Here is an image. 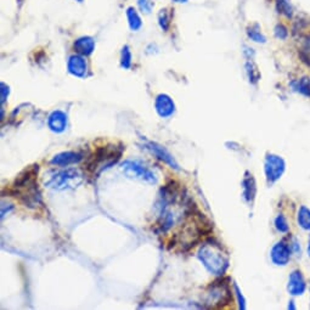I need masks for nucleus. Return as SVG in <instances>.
I'll list each match as a JSON object with an SVG mask.
<instances>
[{
  "label": "nucleus",
  "mask_w": 310,
  "mask_h": 310,
  "mask_svg": "<svg viewBox=\"0 0 310 310\" xmlns=\"http://www.w3.org/2000/svg\"><path fill=\"white\" fill-rule=\"evenodd\" d=\"M38 172H39L38 164L27 167L25 171H22L16 177L7 190V193L11 197L18 199L28 208H37L43 204L42 193H40L37 182Z\"/></svg>",
  "instance_id": "f257e3e1"
},
{
  "label": "nucleus",
  "mask_w": 310,
  "mask_h": 310,
  "mask_svg": "<svg viewBox=\"0 0 310 310\" xmlns=\"http://www.w3.org/2000/svg\"><path fill=\"white\" fill-rule=\"evenodd\" d=\"M197 255L204 268L214 275H223L229 266L228 255L217 242H204L199 248Z\"/></svg>",
  "instance_id": "f03ea898"
},
{
  "label": "nucleus",
  "mask_w": 310,
  "mask_h": 310,
  "mask_svg": "<svg viewBox=\"0 0 310 310\" xmlns=\"http://www.w3.org/2000/svg\"><path fill=\"white\" fill-rule=\"evenodd\" d=\"M124 151L123 145L109 144L106 146L98 147L87 162V169L90 173L98 174L104 169L110 168L112 164L117 163Z\"/></svg>",
  "instance_id": "7ed1b4c3"
},
{
  "label": "nucleus",
  "mask_w": 310,
  "mask_h": 310,
  "mask_svg": "<svg viewBox=\"0 0 310 310\" xmlns=\"http://www.w3.org/2000/svg\"><path fill=\"white\" fill-rule=\"evenodd\" d=\"M83 182H84V177L82 172L75 168H67L51 174L45 180L44 184L47 187L53 188V190L64 191L77 188Z\"/></svg>",
  "instance_id": "20e7f679"
},
{
  "label": "nucleus",
  "mask_w": 310,
  "mask_h": 310,
  "mask_svg": "<svg viewBox=\"0 0 310 310\" xmlns=\"http://www.w3.org/2000/svg\"><path fill=\"white\" fill-rule=\"evenodd\" d=\"M121 171L125 177L130 178V179L140 180L146 184H156L158 180L157 175L155 172L144 163L142 161L139 160H126L121 164Z\"/></svg>",
  "instance_id": "39448f33"
},
{
  "label": "nucleus",
  "mask_w": 310,
  "mask_h": 310,
  "mask_svg": "<svg viewBox=\"0 0 310 310\" xmlns=\"http://www.w3.org/2000/svg\"><path fill=\"white\" fill-rule=\"evenodd\" d=\"M231 299H233V296H231L228 280H217V281L212 282L207 288L206 302L209 307L222 308L224 306H228Z\"/></svg>",
  "instance_id": "423d86ee"
},
{
  "label": "nucleus",
  "mask_w": 310,
  "mask_h": 310,
  "mask_svg": "<svg viewBox=\"0 0 310 310\" xmlns=\"http://www.w3.org/2000/svg\"><path fill=\"white\" fill-rule=\"evenodd\" d=\"M144 147L146 150H149L151 153H153V155H155L156 157L160 158L161 161H163L164 163L168 164V166L171 167V168L175 169V171H179V169H180L179 164H178V162L175 161V158L173 157V155H172V153L169 152V151L167 150L164 146H162V145L157 144V142L145 141Z\"/></svg>",
  "instance_id": "0eeeda50"
},
{
  "label": "nucleus",
  "mask_w": 310,
  "mask_h": 310,
  "mask_svg": "<svg viewBox=\"0 0 310 310\" xmlns=\"http://www.w3.org/2000/svg\"><path fill=\"white\" fill-rule=\"evenodd\" d=\"M285 171V162L281 157L275 155H268L265 160V174L269 182L274 183L281 178Z\"/></svg>",
  "instance_id": "6e6552de"
},
{
  "label": "nucleus",
  "mask_w": 310,
  "mask_h": 310,
  "mask_svg": "<svg viewBox=\"0 0 310 310\" xmlns=\"http://www.w3.org/2000/svg\"><path fill=\"white\" fill-rule=\"evenodd\" d=\"M67 69L74 77L84 78L88 72V63L84 56L79 55V54L69 56L68 61H67Z\"/></svg>",
  "instance_id": "1a4fd4ad"
},
{
  "label": "nucleus",
  "mask_w": 310,
  "mask_h": 310,
  "mask_svg": "<svg viewBox=\"0 0 310 310\" xmlns=\"http://www.w3.org/2000/svg\"><path fill=\"white\" fill-rule=\"evenodd\" d=\"M155 109L158 116L162 118H168L174 115L175 112V104L173 99L167 94H160L156 98L155 101Z\"/></svg>",
  "instance_id": "9d476101"
},
{
  "label": "nucleus",
  "mask_w": 310,
  "mask_h": 310,
  "mask_svg": "<svg viewBox=\"0 0 310 310\" xmlns=\"http://www.w3.org/2000/svg\"><path fill=\"white\" fill-rule=\"evenodd\" d=\"M83 153L75 152V151H66V152H60L51 158V164L59 167H68L71 164L79 163L83 160Z\"/></svg>",
  "instance_id": "9b49d317"
},
{
  "label": "nucleus",
  "mask_w": 310,
  "mask_h": 310,
  "mask_svg": "<svg viewBox=\"0 0 310 310\" xmlns=\"http://www.w3.org/2000/svg\"><path fill=\"white\" fill-rule=\"evenodd\" d=\"M48 125H49L50 130H53L54 133H63L67 128L66 113L60 111V110L51 112L49 118H48Z\"/></svg>",
  "instance_id": "f8f14e48"
},
{
  "label": "nucleus",
  "mask_w": 310,
  "mask_h": 310,
  "mask_svg": "<svg viewBox=\"0 0 310 310\" xmlns=\"http://www.w3.org/2000/svg\"><path fill=\"white\" fill-rule=\"evenodd\" d=\"M73 49L75 53L79 54V55L83 56L91 55L93 51L95 50V40H94V38L89 36L79 37L73 43Z\"/></svg>",
  "instance_id": "ddd939ff"
},
{
  "label": "nucleus",
  "mask_w": 310,
  "mask_h": 310,
  "mask_svg": "<svg viewBox=\"0 0 310 310\" xmlns=\"http://www.w3.org/2000/svg\"><path fill=\"white\" fill-rule=\"evenodd\" d=\"M271 259L276 265H286L290 260V248L285 244H276L271 249Z\"/></svg>",
  "instance_id": "4468645a"
},
{
  "label": "nucleus",
  "mask_w": 310,
  "mask_h": 310,
  "mask_svg": "<svg viewBox=\"0 0 310 310\" xmlns=\"http://www.w3.org/2000/svg\"><path fill=\"white\" fill-rule=\"evenodd\" d=\"M306 290V282H304L303 276H302L301 271H293L290 276V281H288V291L291 295H302Z\"/></svg>",
  "instance_id": "2eb2a0df"
},
{
  "label": "nucleus",
  "mask_w": 310,
  "mask_h": 310,
  "mask_svg": "<svg viewBox=\"0 0 310 310\" xmlns=\"http://www.w3.org/2000/svg\"><path fill=\"white\" fill-rule=\"evenodd\" d=\"M242 190H244V197L247 202H252L254 199L257 188H255V182L252 174L246 173V177L242 182Z\"/></svg>",
  "instance_id": "dca6fc26"
},
{
  "label": "nucleus",
  "mask_w": 310,
  "mask_h": 310,
  "mask_svg": "<svg viewBox=\"0 0 310 310\" xmlns=\"http://www.w3.org/2000/svg\"><path fill=\"white\" fill-rule=\"evenodd\" d=\"M126 18H128V25L129 27H130L131 31L136 32L141 28V26H142L141 17H140L139 12L136 11V9H134L133 6L126 9Z\"/></svg>",
  "instance_id": "f3484780"
},
{
  "label": "nucleus",
  "mask_w": 310,
  "mask_h": 310,
  "mask_svg": "<svg viewBox=\"0 0 310 310\" xmlns=\"http://www.w3.org/2000/svg\"><path fill=\"white\" fill-rule=\"evenodd\" d=\"M172 16L173 15H172V12L168 9H162L158 12V25H160L162 31H168L172 23Z\"/></svg>",
  "instance_id": "a211bd4d"
},
{
  "label": "nucleus",
  "mask_w": 310,
  "mask_h": 310,
  "mask_svg": "<svg viewBox=\"0 0 310 310\" xmlns=\"http://www.w3.org/2000/svg\"><path fill=\"white\" fill-rule=\"evenodd\" d=\"M295 90L299 91V93L304 94V95H310V79L308 77H303L301 79L295 80L291 83Z\"/></svg>",
  "instance_id": "6ab92c4d"
},
{
  "label": "nucleus",
  "mask_w": 310,
  "mask_h": 310,
  "mask_svg": "<svg viewBox=\"0 0 310 310\" xmlns=\"http://www.w3.org/2000/svg\"><path fill=\"white\" fill-rule=\"evenodd\" d=\"M299 56L302 60L306 62L308 66H310V34L306 36L302 40L301 49H299Z\"/></svg>",
  "instance_id": "aec40b11"
},
{
  "label": "nucleus",
  "mask_w": 310,
  "mask_h": 310,
  "mask_svg": "<svg viewBox=\"0 0 310 310\" xmlns=\"http://www.w3.org/2000/svg\"><path fill=\"white\" fill-rule=\"evenodd\" d=\"M247 34L248 37L250 38V39L253 40V42L255 43H265V37H264V34L261 33L260 31V27L255 23V25H252L249 26L247 28Z\"/></svg>",
  "instance_id": "412c9836"
},
{
  "label": "nucleus",
  "mask_w": 310,
  "mask_h": 310,
  "mask_svg": "<svg viewBox=\"0 0 310 310\" xmlns=\"http://www.w3.org/2000/svg\"><path fill=\"white\" fill-rule=\"evenodd\" d=\"M298 223L306 230H310V211L307 207H302L298 213Z\"/></svg>",
  "instance_id": "4be33fe9"
},
{
  "label": "nucleus",
  "mask_w": 310,
  "mask_h": 310,
  "mask_svg": "<svg viewBox=\"0 0 310 310\" xmlns=\"http://www.w3.org/2000/svg\"><path fill=\"white\" fill-rule=\"evenodd\" d=\"M246 71L248 78H249V82L253 83V84H255V83L260 79V73L259 71H258V67L255 66L252 61H247Z\"/></svg>",
  "instance_id": "5701e85b"
},
{
  "label": "nucleus",
  "mask_w": 310,
  "mask_h": 310,
  "mask_svg": "<svg viewBox=\"0 0 310 310\" xmlns=\"http://www.w3.org/2000/svg\"><path fill=\"white\" fill-rule=\"evenodd\" d=\"M121 66L124 69H129L131 66V51L128 45H124L121 51Z\"/></svg>",
  "instance_id": "b1692460"
},
{
  "label": "nucleus",
  "mask_w": 310,
  "mask_h": 310,
  "mask_svg": "<svg viewBox=\"0 0 310 310\" xmlns=\"http://www.w3.org/2000/svg\"><path fill=\"white\" fill-rule=\"evenodd\" d=\"M276 5L280 13L285 15L286 17H291V16H292L293 9L288 0H276Z\"/></svg>",
  "instance_id": "393cba45"
},
{
  "label": "nucleus",
  "mask_w": 310,
  "mask_h": 310,
  "mask_svg": "<svg viewBox=\"0 0 310 310\" xmlns=\"http://www.w3.org/2000/svg\"><path fill=\"white\" fill-rule=\"evenodd\" d=\"M275 225H276V229L280 231V233H287L288 231V225L284 215H279V217L276 218V220H275Z\"/></svg>",
  "instance_id": "a878e982"
},
{
  "label": "nucleus",
  "mask_w": 310,
  "mask_h": 310,
  "mask_svg": "<svg viewBox=\"0 0 310 310\" xmlns=\"http://www.w3.org/2000/svg\"><path fill=\"white\" fill-rule=\"evenodd\" d=\"M137 5H139L141 12L144 13H150L153 7L152 0H137Z\"/></svg>",
  "instance_id": "bb28decb"
},
{
  "label": "nucleus",
  "mask_w": 310,
  "mask_h": 310,
  "mask_svg": "<svg viewBox=\"0 0 310 310\" xmlns=\"http://www.w3.org/2000/svg\"><path fill=\"white\" fill-rule=\"evenodd\" d=\"M275 36L280 38V39H286L288 36L287 28H286L284 25H277L275 27Z\"/></svg>",
  "instance_id": "cd10ccee"
},
{
  "label": "nucleus",
  "mask_w": 310,
  "mask_h": 310,
  "mask_svg": "<svg viewBox=\"0 0 310 310\" xmlns=\"http://www.w3.org/2000/svg\"><path fill=\"white\" fill-rule=\"evenodd\" d=\"M9 93H10L9 87H7L5 83H1V104H4V102L6 101L7 96H9Z\"/></svg>",
  "instance_id": "c85d7f7f"
},
{
  "label": "nucleus",
  "mask_w": 310,
  "mask_h": 310,
  "mask_svg": "<svg viewBox=\"0 0 310 310\" xmlns=\"http://www.w3.org/2000/svg\"><path fill=\"white\" fill-rule=\"evenodd\" d=\"M235 290H236L237 298H239V301H240V308H241V309H245V299H244V297H242L241 292H240L239 287H237L236 285H235Z\"/></svg>",
  "instance_id": "c756f323"
},
{
  "label": "nucleus",
  "mask_w": 310,
  "mask_h": 310,
  "mask_svg": "<svg viewBox=\"0 0 310 310\" xmlns=\"http://www.w3.org/2000/svg\"><path fill=\"white\" fill-rule=\"evenodd\" d=\"M174 2H179V4H183V2H187V0H172Z\"/></svg>",
  "instance_id": "7c9ffc66"
},
{
  "label": "nucleus",
  "mask_w": 310,
  "mask_h": 310,
  "mask_svg": "<svg viewBox=\"0 0 310 310\" xmlns=\"http://www.w3.org/2000/svg\"><path fill=\"white\" fill-rule=\"evenodd\" d=\"M308 253H309V255H310V245H309V247H308Z\"/></svg>",
  "instance_id": "2f4dec72"
},
{
  "label": "nucleus",
  "mask_w": 310,
  "mask_h": 310,
  "mask_svg": "<svg viewBox=\"0 0 310 310\" xmlns=\"http://www.w3.org/2000/svg\"><path fill=\"white\" fill-rule=\"evenodd\" d=\"M77 1H79V2H80V1H83V0H77Z\"/></svg>",
  "instance_id": "473e14b6"
}]
</instances>
